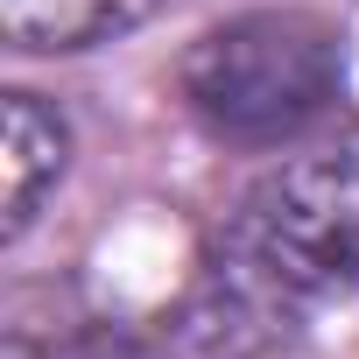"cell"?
Returning a JSON list of instances; mask_svg holds the SVG:
<instances>
[{
  "label": "cell",
  "instance_id": "cell-3",
  "mask_svg": "<svg viewBox=\"0 0 359 359\" xmlns=\"http://www.w3.org/2000/svg\"><path fill=\"white\" fill-rule=\"evenodd\" d=\"M71 162V127L36 92L0 99V240H22Z\"/></svg>",
  "mask_w": 359,
  "mask_h": 359
},
{
  "label": "cell",
  "instance_id": "cell-2",
  "mask_svg": "<svg viewBox=\"0 0 359 359\" xmlns=\"http://www.w3.org/2000/svg\"><path fill=\"white\" fill-rule=\"evenodd\" d=\"M226 275L275 310L331 289H359V127L275 162L226 226Z\"/></svg>",
  "mask_w": 359,
  "mask_h": 359
},
{
  "label": "cell",
  "instance_id": "cell-4",
  "mask_svg": "<svg viewBox=\"0 0 359 359\" xmlns=\"http://www.w3.org/2000/svg\"><path fill=\"white\" fill-rule=\"evenodd\" d=\"M155 0H0V22L22 50H85L134 29Z\"/></svg>",
  "mask_w": 359,
  "mask_h": 359
},
{
  "label": "cell",
  "instance_id": "cell-1",
  "mask_svg": "<svg viewBox=\"0 0 359 359\" xmlns=\"http://www.w3.org/2000/svg\"><path fill=\"white\" fill-rule=\"evenodd\" d=\"M176 85L212 141L282 148L338 106L345 50H338V29L303 8H254L205 29L184 50Z\"/></svg>",
  "mask_w": 359,
  "mask_h": 359
}]
</instances>
